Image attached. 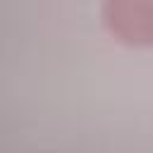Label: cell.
Wrapping results in <instances>:
<instances>
[{
    "label": "cell",
    "instance_id": "6da1fadb",
    "mask_svg": "<svg viewBox=\"0 0 153 153\" xmlns=\"http://www.w3.org/2000/svg\"><path fill=\"white\" fill-rule=\"evenodd\" d=\"M105 33L127 48L153 50V0H100Z\"/></svg>",
    "mask_w": 153,
    "mask_h": 153
}]
</instances>
